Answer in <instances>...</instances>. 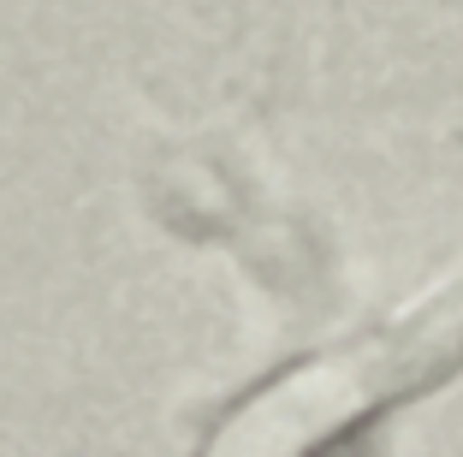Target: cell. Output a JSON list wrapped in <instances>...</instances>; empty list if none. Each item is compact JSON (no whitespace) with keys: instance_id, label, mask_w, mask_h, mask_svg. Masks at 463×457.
Instances as JSON below:
<instances>
[{"instance_id":"1","label":"cell","mask_w":463,"mask_h":457,"mask_svg":"<svg viewBox=\"0 0 463 457\" xmlns=\"http://www.w3.org/2000/svg\"><path fill=\"white\" fill-rule=\"evenodd\" d=\"M463 368V273L416 297L392 321H374L339 345L250 386L208 428L214 452H327L356 440L374 416L446 386Z\"/></svg>"}]
</instances>
